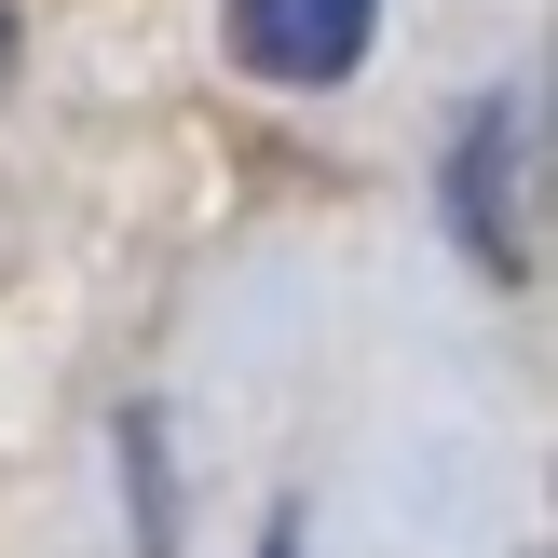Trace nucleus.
<instances>
[{
    "label": "nucleus",
    "instance_id": "nucleus-2",
    "mask_svg": "<svg viewBox=\"0 0 558 558\" xmlns=\"http://www.w3.org/2000/svg\"><path fill=\"white\" fill-rule=\"evenodd\" d=\"M381 41V0H218V54L272 96H327Z\"/></svg>",
    "mask_w": 558,
    "mask_h": 558
},
{
    "label": "nucleus",
    "instance_id": "nucleus-3",
    "mask_svg": "<svg viewBox=\"0 0 558 558\" xmlns=\"http://www.w3.org/2000/svg\"><path fill=\"white\" fill-rule=\"evenodd\" d=\"M123 463H136V518H150V558H178V490H163V409H123Z\"/></svg>",
    "mask_w": 558,
    "mask_h": 558
},
{
    "label": "nucleus",
    "instance_id": "nucleus-1",
    "mask_svg": "<svg viewBox=\"0 0 558 558\" xmlns=\"http://www.w3.org/2000/svg\"><path fill=\"white\" fill-rule=\"evenodd\" d=\"M436 218L463 232V259H477L490 287H532V96H518V82H490L450 123V150H436Z\"/></svg>",
    "mask_w": 558,
    "mask_h": 558
},
{
    "label": "nucleus",
    "instance_id": "nucleus-4",
    "mask_svg": "<svg viewBox=\"0 0 558 558\" xmlns=\"http://www.w3.org/2000/svg\"><path fill=\"white\" fill-rule=\"evenodd\" d=\"M0 69H14V14H0Z\"/></svg>",
    "mask_w": 558,
    "mask_h": 558
}]
</instances>
